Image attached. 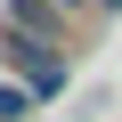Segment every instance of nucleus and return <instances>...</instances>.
I'll use <instances>...</instances> for the list:
<instances>
[{"instance_id":"1","label":"nucleus","mask_w":122,"mask_h":122,"mask_svg":"<svg viewBox=\"0 0 122 122\" xmlns=\"http://www.w3.org/2000/svg\"><path fill=\"white\" fill-rule=\"evenodd\" d=\"M0 49H8V73H25L33 98H57V90H65V49H49V41L16 33V25H8V41H0Z\"/></svg>"},{"instance_id":"2","label":"nucleus","mask_w":122,"mask_h":122,"mask_svg":"<svg viewBox=\"0 0 122 122\" xmlns=\"http://www.w3.org/2000/svg\"><path fill=\"white\" fill-rule=\"evenodd\" d=\"M8 25L49 41V49H65V0H8Z\"/></svg>"},{"instance_id":"3","label":"nucleus","mask_w":122,"mask_h":122,"mask_svg":"<svg viewBox=\"0 0 122 122\" xmlns=\"http://www.w3.org/2000/svg\"><path fill=\"white\" fill-rule=\"evenodd\" d=\"M25 114H33V90L25 81H0V122H25Z\"/></svg>"},{"instance_id":"4","label":"nucleus","mask_w":122,"mask_h":122,"mask_svg":"<svg viewBox=\"0 0 122 122\" xmlns=\"http://www.w3.org/2000/svg\"><path fill=\"white\" fill-rule=\"evenodd\" d=\"M98 8H122V0H98Z\"/></svg>"},{"instance_id":"5","label":"nucleus","mask_w":122,"mask_h":122,"mask_svg":"<svg viewBox=\"0 0 122 122\" xmlns=\"http://www.w3.org/2000/svg\"><path fill=\"white\" fill-rule=\"evenodd\" d=\"M65 8H81V0H65Z\"/></svg>"}]
</instances>
